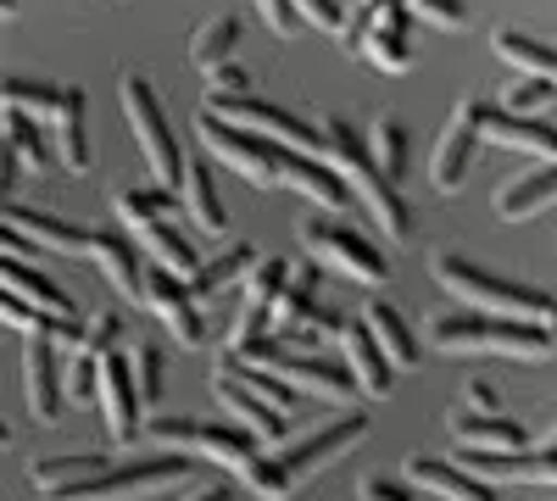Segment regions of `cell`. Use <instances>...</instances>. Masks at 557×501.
<instances>
[{"instance_id":"1","label":"cell","mask_w":557,"mask_h":501,"mask_svg":"<svg viewBox=\"0 0 557 501\" xmlns=\"http://www.w3.org/2000/svg\"><path fill=\"white\" fill-rule=\"evenodd\" d=\"M362 435H368V418H357V413H341V418H330L323 429H312L307 440H296V446H273L268 458L257 451V463L240 474L262 501H285L301 479H312V474H323L330 463H341L351 446H362Z\"/></svg>"},{"instance_id":"2","label":"cell","mask_w":557,"mask_h":501,"mask_svg":"<svg viewBox=\"0 0 557 501\" xmlns=\"http://www.w3.org/2000/svg\"><path fill=\"white\" fill-rule=\"evenodd\" d=\"M323 156L341 167V178L351 185V196L374 212V223H380L391 240H407V235H412V206L401 201V190L385 178L374 146H368L346 117H323Z\"/></svg>"},{"instance_id":"3","label":"cell","mask_w":557,"mask_h":501,"mask_svg":"<svg viewBox=\"0 0 557 501\" xmlns=\"http://www.w3.org/2000/svg\"><path fill=\"white\" fill-rule=\"evenodd\" d=\"M430 340L441 351H491V356H541L552 346L541 317H507V312H485V306L435 312Z\"/></svg>"},{"instance_id":"4","label":"cell","mask_w":557,"mask_h":501,"mask_svg":"<svg viewBox=\"0 0 557 501\" xmlns=\"http://www.w3.org/2000/svg\"><path fill=\"white\" fill-rule=\"evenodd\" d=\"M117 101H123V117L134 128V146H139V156H146L151 178L162 190H178L184 185V156H178V134H173V123H168V112L157 101V84L139 78V73H123L117 78Z\"/></svg>"},{"instance_id":"5","label":"cell","mask_w":557,"mask_h":501,"mask_svg":"<svg viewBox=\"0 0 557 501\" xmlns=\"http://www.w3.org/2000/svg\"><path fill=\"white\" fill-rule=\"evenodd\" d=\"M435 285H446L451 296H462L469 306H485V312H507V317H541L546 324V312H552V296L535 290V285H519V279H502V273L469 262V256H451L441 251L435 262Z\"/></svg>"},{"instance_id":"6","label":"cell","mask_w":557,"mask_h":501,"mask_svg":"<svg viewBox=\"0 0 557 501\" xmlns=\"http://www.w3.org/2000/svg\"><path fill=\"white\" fill-rule=\"evenodd\" d=\"M228 356H240V362H262V368L285 374L296 390H312V396L341 401V406H351V401L362 396V385L351 379V368H335V362H323V356H312V351H301V346H290V340H278L273 329H268V335H257V340H246V346H235Z\"/></svg>"},{"instance_id":"7","label":"cell","mask_w":557,"mask_h":501,"mask_svg":"<svg viewBox=\"0 0 557 501\" xmlns=\"http://www.w3.org/2000/svg\"><path fill=\"white\" fill-rule=\"evenodd\" d=\"M301 246H307L312 262L346 273V279H357V285H368V290L391 285V262H385V251L368 240V235L346 229L341 217H318V212L301 217Z\"/></svg>"},{"instance_id":"8","label":"cell","mask_w":557,"mask_h":501,"mask_svg":"<svg viewBox=\"0 0 557 501\" xmlns=\"http://www.w3.org/2000/svg\"><path fill=\"white\" fill-rule=\"evenodd\" d=\"M151 440L178 446V451H201L207 463L235 468V474H246L257 463V446H262L246 424H212V418H157Z\"/></svg>"},{"instance_id":"9","label":"cell","mask_w":557,"mask_h":501,"mask_svg":"<svg viewBox=\"0 0 557 501\" xmlns=\"http://www.w3.org/2000/svg\"><path fill=\"white\" fill-rule=\"evenodd\" d=\"M190 474V458L184 451H162V458H139V463H112L96 479H84L73 490H62L57 501H128L139 490H157V485H178Z\"/></svg>"},{"instance_id":"10","label":"cell","mask_w":557,"mask_h":501,"mask_svg":"<svg viewBox=\"0 0 557 501\" xmlns=\"http://www.w3.org/2000/svg\"><path fill=\"white\" fill-rule=\"evenodd\" d=\"M196 134H201V146H207L223 167H235L240 178H251V185H273V151L285 146V140L257 134V128H246V123H228V117H218V112H201Z\"/></svg>"},{"instance_id":"11","label":"cell","mask_w":557,"mask_h":501,"mask_svg":"<svg viewBox=\"0 0 557 501\" xmlns=\"http://www.w3.org/2000/svg\"><path fill=\"white\" fill-rule=\"evenodd\" d=\"M485 107L491 101H457V112L446 117V128H441V146H435V156H430V178H435V190H457L462 178H469V167H474V151H480V140H485Z\"/></svg>"},{"instance_id":"12","label":"cell","mask_w":557,"mask_h":501,"mask_svg":"<svg viewBox=\"0 0 557 501\" xmlns=\"http://www.w3.org/2000/svg\"><path fill=\"white\" fill-rule=\"evenodd\" d=\"M139 306H151L162 324L173 329V340L184 346V351H196V346H207V317H201V306H196V296H190V279L184 273H173V267H146V301Z\"/></svg>"},{"instance_id":"13","label":"cell","mask_w":557,"mask_h":501,"mask_svg":"<svg viewBox=\"0 0 557 501\" xmlns=\"http://www.w3.org/2000/svg\"><path fill=\"white\" fill-rule=\"evenodd\" d=\"M341 329H346L341 317L318 306L307 273H301V279H290L285 290H278V301H273V335H278V340H290V346L312 351L318 340H330V335H341Z\"/></svg>"},{"instance_id":"14","label":"cell","mask_w":557,"mask_h":501,"mask_svg":"<svg viewBox=\"0 0 557 501\" xmlns=\"http://www.w3.org/2000/svg\"><path fill=\"white\" fill-rule=\"evenodd\" d=\"M212 396L223 401V413L235 418V424H246L262 446H278V435H285V424H290V413L278 401H268L257 385H246L228 362H218V374H212Z\"/></svg>"},{"instance_id":"15","label":"cell","mask_w":557,"mask_h":501,"mask_svg":"<svg viewBox=\"0 0 557 501\" xmlns=\"http://www.w3.org/2000/svg\"><path fill=\"white\" fill-rule=\"evenodd\" d=\"M290 279H296V273H290V262H285V256H257V267L246 273V301H240V317H235V329H228V351L273 329V301H278V290H285Z\"/></svg>"},{"instance_id":"16","label":"cell","mask_w":557,"mask_h":501,"mask_svg":"<svg viewBox=\"0 0 557 501\" xmlns=\"http://www.w3.org/2000/svg\"><path fill=\"white\" fill-rule=\"evenodd\" d=\"M96 401H101V418H107V435L117 446H134L139 440V390H134V374H128V351H107L101 356V385H96Z\"/></svg>"},{"instance_id":"17","label":"cell","mask_w":557,"mask_h":501,"mask_svg":"<svg viewBox=\"0 0 557 501\" xmlns=\"http://www.w3.org/2000/svg\"><path fill=\"white\" fill-rule=\"evenodd\" d=\"M23 385H28V406L39 424H57L62 418V368H57V335L51 329H34L23 340Z\"/></svg>"},{"instance_id":"18","label":"cell","mask_w":557,"mask_h":501,"mask_svg":"<svg viewBox=\"0 0 557 501\" xmlns=\"http://www.w3.org/2000/svg\"><path fill=\"white\" fill-rule=\"evenodd\" d=\"M462 468L480 474V479H519V485H557V446L530 451H480V446H462Z\"/></svg>"},{"instance_id":"19","label":"cell","mask_w":557,"mask_h":501,"mask_svg":"<svg viewBox=\"0 0 557 501\" xmlns=\"http://www.w3.org/2000/svg\"><path fill=\"white\" fill-rule=\"evenodd\" d=\"M341 346H346V368H351V379L362 385V396L385 401V396L396 390V362L385 356V346L374 340V329H368L362 317H351V324L341 329Z\"/></svg>"},{"instance_id":"20","label":"cell","mask_w":557,"mask_h":501,"mask_svg":"<svg viewBox=\"0 0 557 501\" xmlns=\"http://www.w3.org/2000/svg\"><path fill=\"white\" fill-rule=\"evenodd\" d=\"M485 140H496L502 151H524V156H557V123L535 112L485 107Z\"/></svg>"},{"instance_id":"21","label":"cell","mask_w":557,"mask_h":501,"mask_svg":"<svg viewBox=\"0 0 557 501\" xmlns=\"http://www.w3.org/2000/svg\"><path fill=\"white\" fill-rule=\"evenodd\" d=\"M0 217L12 223V229H23L34 246H51V251H89V229H78V223L57 217V212H39V206H17L7 201V190H0Z\"/></svg>"},{"instance_id":"22","label":"cell","mask_w":557,"mask_h":501,"mask_svg":"<svg viewBox=\"0 0 557 501\" xmlns=\"http://www.w3.org/2000/svg\"><path fill=\"white\" fill-rule=\"evenodd\" d=\"M552 201H557V156H546L541 167H530V173H519V178H507V185L496 190V217L524 223V217L546 212Z\"/></svg>"},{"instance_id":"23","label":"cell","mask_w":557,"mask_h":501,"mask_svg":"<svg viewBox=\"0 0 557 501\" xmlns=\"http://www.w3.org/2000/svg\"><path fill=\"white\" fill-rule=\"evenodd\" d=\"M407 479L424 485V490L441 496V501H502V496L491 490V479L469 474L462 463L451 468V463H441V458H407Z\"/></svg>"},{"instance_id":"24","label":"cell","mask_w":557,"mask_h":501,"mask_svg":"<svg viewBox=\"0 0 557 501\" xmlns=\"http://www.w3.org/2000/svg\"><path fill=\"white\" fill-rule=\"evenodd\" d=\"M0 285H7L12 296H23L28 306L51 312V317H73V296L62 285H51L45 273L28 262V256H0Z\"/></svg>"},{"instance_id":"25","label":"cell","mask_w":557,"mask_h":501,"mask_svg":"<svg viewBox=\"0 0 557 501\" xmlns=\"http://www.w3.org/2000/svg\"><path fill=\"white\" fill-rule=\"evenodd\" d=\"M457 451L462 446H480V451H513V446H530L524 424L519 418H502V413H451L446 418Z\"/></svg>"},{"instance_id":"26","label":"cell","mask_w":557,"mask_h":501,"mask_svg":"<svg viewBox=\"0 0 557 501\" xmlns=\"http://www.w3.org/2000/svg\"><path fill=\"white\" fill-rule=\"evenodd\" d=\"M89 256H96V267L107 273V285H112L117 296L146 301V267H139L134 240H123V235H96V240H89Z\"/></svg>"},{"instance_id":"27","label":"cell","mask_w":557,"mask_h":501,"mask_svg":"<svg viewBox=\"0 0 557 501\" xmlns=\"http://www.w3.org/2000/svg\"><path fill=\"white\" fill-rule=\"evenodd\" d=\"M357 317L374 329V340L385 346V356L396 362V368H412V362H418V335H412V324H407V317H401L385 296H368Z\"/></svg>"},{"instance_id":"28","label":"cell","mask_w":557,"mask_h":501,"mask_svg":"<svg viewBox=\"0 0 557 501\" xmlns=\"http://www.w3.org/2000/svg\"><path fill=\"white\" fill-rule=\"evenodd\" d=\"M84 112H89L84 89H67L62 107L51 112V140H57V156H62V167H67V173H89V134H84Z\"/></svg>"},{"instance_id":"29","label":"cell","mask_w":557,"mask_h":501,"mask_svg":"<svg viewBox=\"0 0 557 501\" xmlns=\"http://www.w3.org/2000/svg\"><path fill=\"white\" fill-rule=\"evenodd\" d=\"M491 51H496L507 67L557 84V45H546V39H535V34H524V28H496V34H491Z\"/></svg>"},{"instance_id":"30","label":"cell","mask_w":557,"mask_h":501,"mask_svg":"<svg viewBox=\"0 0 557 501\" xmlns=\"http://www.w3.org/2000/svg\"><path fill=\"white\" fill-rule=\"evenodd\" d=\"M178 201H184V212H190V223H196L201 235H223V229H228V217H223V201H218V185H212L207 162H184Z\"/></svg>"},{"instance_id":"31","label":"cell","mask_w":557,"mask_h":501,"mask_svg":"<svg viewBox=\"0 0 557 501\" xmlns=\"http://www.w3.org/2000/svg\"><path fill=\"white\" fill-rule=\"evenodd\" d=\"M101 468H112V458H96V451H89V458H39V463L28 468V479L57 501L62 490H73V485H84V479H96Z\"/></svg>"},{"instance_id":"32","label":"cell","mask_w":557,"mask_h":501,"mask_svg":"<svg viewBox=\"0 0 557 501\" xmlns=\"http://www.w3.org/2000/svg\"><path fill=\"white\" fill-rule=\"evenodd\" d=\"M251 267H257V251H251V246L223 251L218 262H201V267L190 273V296H223L228 285H246Z\"/></svg>"},{"instance_id":"33","label":"cell","mask_w":557,"mask_h":501,"mask_svg":"<svg viewBox=\"0 0 557 501\" xmlns=\"http://www.w3.org/2000/svg\"><path fill=\"white\" fill-rule=\"evenodd\" d=\"M235 45H240V17H212L196 39H190V62L201 73H218L223 62H235Z\"/></svg>"},{"instance_id":"34","label":"cell","mask_w":557,"mask_h":501,"mask_svg":"<svg viewBox=\"0 0 557 501\" xmlns=\"http://www.w3.org/2000/svg\"><path fill=\"white\" fill-rule=\"evenodd\" d=\"M362 57L374 62V67H385V73H412V34L407 28H396V23H374L368 28V39H362Z\"/></svg>"},{"instance_id":"35","label":"cell","mask_w":557,"mask_h":501,"mask_svg":"<svg viewBox=\"0 0 557 501\" xmlns=\"http://www.w3.org/2000/svg\"><path fill=\"white\" fill-rule=\"evenodd\" d=\"M62 96H67V89L45 84V78H0V107H23L34 117H51L62 107Z\"/></svg>"},{"instance_id":"36","label":"cell","mask_w":557,"mask_h":501,"mask_svg":"<svg viewBox=\"0 0 557 501\" xmlns=\"http://www.w3.org/2000/svg\"><path fill=\"white\" fill-rule=\"evenodd\" d=\"M7 140H12V151H17V162H23V167H34V173L51 167V151H45V134H39L34 112L7 107Z\"/></svg>"},{"instance_id":"37","label":"cell","mask_w":557,"mask_h":501,"mask_svg":"<svg viewBox=\"0 0 557 501\" xmlns=\"http://www.w3.org/2000/svg\"><path fill=\"white\" fill-rule=\"evenodd\" d=\"M374 156H380V167H385L391 185H401V178H407V128H401L396 117H385V123L374 128Z\"/></svg>"},{"instance_id":"38","label":"cell","mask_w":557,"mask_h":501,"mask_svg":"<svg viewBox=\"0 0 557 501\" xmlns=\"http://www.w3.org/2000/svg\"><path fill=\"white\" fill-rule=\"evenodd\" d=\"M128 374H134L139 406H157V396H162V351L157 346H134L128 351Z\"/></svg>"},{"instance_id":"39","label":"cell","mask_w":557,"mask_h":501,"mask_svg":"<svg viewBox=\"0 0 557 501\" xmlns=\"http://www.w3.org/2000/svg\"><path fill=\"white\" fill-rule=\"evenodd\" d=\"M101 356H107V351H101ZM101 356H96V351H84V346L73 351V362H67V379H62L73 401H96V385H101Z\"/></svg>"},{"instance_id":"40","label":"cell","mask_w":557,"mask_h":501,"mask_svg":"<svg viewBox=\"0 0 557 501\" xmlns=\"http://www.w3.org/2000/svg\"><path fill=\"white\" fill-rule=\"evenodd\" d=\"M412 17H424L435 28H469V7L462 0H407Z\"/></svg>"},{"instance_id":"41","label":"cell","mask_w":557,"mask_h":501,"mask_svg":"<svg viewBox=\"0 0 557 501\" xmlns=\"http://www.w3.org/2000/svg\"><path fill=\"white\" fill-rule=\"evenodd\" d=\"M296 12H301V23H312L323 34H341L346 28V7H341V0H296Z\"/></svg>"},{"instance_id":"42","label":"cell","mask_w":557,"mask_h":501,"mask_svg":"<svg viewBox=\"0 0 557 501\" xmlns=\"http://www.w3.org/2000/svg\"><path fill=\"white\" fill-rule=\"evenodd\" d=\"M257 12H262V23H268L278 39H296V34H301V12H296V0H257Z\"/></svg>"},{"instance_id":"43","label":"cell","mask_w":557,"mask_h":501,"mask_svg":"<svg viewBox=\"0 0 557 501\" xmlns=\"http://www.w3.org/2000/svg\"><path fill=\"white\" fill-rule=\"evenodd\" d=\"M552 89H557V84H546V78H524V84H513V89L502 96V107H507V112H535V107H546Z\"/></svg>"},{"instance_id":"44","label":"cell","mask_w":557,"mask_h":501,"mask_svg":"<svg viewBox=\"0 0 557 501\" xmlns=\"http://www.w3.org/2000/svg\"><path fill=\"white\" fill-rule=\"evenodd\" d=\"M357 501H418V496H407L396 479H380V474H362L357 479Z\"/></svg>"},{"instance_id":"45","label":"cell","mask_w":557,"mask_h":501,"mask_svg":"<svg viewBox=\"0 0 557 501\" xmlns=\"http://www.w3.org/2000/svg\"><path fill=\"white\" fill-rule=\"evenodd\" d=\"M207 78H212V96H246V89H251V73L235 67V62H223V67L207 73Z\"/></svg>"},{"instance_id":"46","label":"cell","mask_w":557,"mask_h":501,"mask_svg":"<svg viewBox=\"0 0 557 501\" xmlns=\"http://www.w3.org/2000/svg\"><path fill=\"white\" fill-rule=\"evenodd\" d=\"M0 256H34V240L23 229H12L7 217H0Z\"/></svg>"},{"instance_id":"47","label":"cell","mask_w":557,"mask_h":501,"mask_svg":"<svg viewBox=\"0 0 557 501\" xmlns=\"http://www.w3.org/2000/svg\"><path fill=\"white\" fill-rule=\"evenodd\" d=\"M12 173H17V151H12V140H7V107H0V190L12 185Z\"/></svg>"},{"instance_id":"48","label":"cell","mask_w":557,"mask_h":501,"mask_svg":"<svg viewBox=\"0 0 557 501\" xmlns=\"http://www.w3.org/2000/svg\"><path fill=\"white\" fill-rule=\"evenodd\" d=\"M469 406H474V413H502V401H496L491 385H480V379L469 385Z\"/></svg>"},{"instance_id":"49","label":"cell","mask_w":557,"mask_h":501,"mask_svg":"<svg viewBox=\"0 0 557 501\" xmlns=\"http://www.w3.org/2000/svg\"><path fill=\"white\" fill-rule=\"evenodd\" d=\"M546 340L557 346V296H552V312H546Z\"/></svg>"},{"instance_id":"50","label":"cell","mask_w":557,"mask_h":501,"mask_svg":"<svg viewBox=\"0 0 557 501\" xmlns=\"http://www.w3.org/2000/svg\"><path fill=\"white\" fill-rule=\"evenodd\" d=\"M184 501H228V490H196V496H184Z\"/></svg>"},{"instance_id":"51","label":"cell","mask_w":557,"mask_h":501,"mask_svg":"<svg viewBox=\"0 0 557 501\" xmlns=\"http://www.w3.org/2000/svg\"><path fill=\"white\" fill-rule=\"evenodd\" d=\"M0 17H17V0H0Z\"/></svg>"},{"instance_id":"52","label":"cell","mask_w":557,"mask_h":501,"mask_svg":"<svg viewBox=\"0 0 557 501\" xmlns=\"http://www.w3.org/2000/svg\"><path fill=\"white\" fill-rule=\"evenodd\" d=\"M12 446V429H7V418H0V451H7Z\"/></svg>"},{"instance_id":"53","label":"cell","mask_w":557,"mask_h":501,"mask_svg":"<svg viewBox=\"0 0 557 501\" xmlns=\"http://www.w3.org/2000/svg\"><path fill=\"white\" fill-rule=\"evenodd\" d=\"M552 446H557V440H552Z\"/></svg>"}]
</instances>
